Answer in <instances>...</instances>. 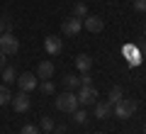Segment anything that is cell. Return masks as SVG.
Segmentation results:
<instances>
[{
  "instance_id": "1",
  "label": "cell",
  "mask_w": 146,
  "mask_h": 134,
  "mask_svg": "<svg viewBox=\"0 0 146 134\" xmlns=\"http://www.w3.org/2000/svg\"><path fill=\"white\" fill-rule=\"evenodd\" d=\"M134 112H136V103H134V100L122 98L119 103L112 105V115H115V117H119V119H129V117H134Z\"/></svg>"
},
{
  "instance_id": "2",
  "label": "cell",
  "mask_w": 146,
  "mask_h": 134,
  "mask_svg": "<svg viewBox=\"0 0 146 134\" xmlns=\"http://www.w3.org/2000/svg\"><path fill=\"white\" fill-rule=\"evenodd\" d=\"M78 95L71 93V90H66V93H61L56 98V110H61V112H73V110L78 107Z\"/></svg>"
},
{
  "instance_id": "3",
  "label": "cell",
  "mask_w": 146,
  "mask_h": 134,
  "mask_svg": "<svg viewBox=\"0 0 146 134\" xmlns=\"http://www.w3.org/2000/svg\"><path fill=\"white\" fill-rule=\"evenodd\" d=\"M0 51L5 54H17L20 51V41H17V37L12 34V32H5V34H0Z\"/></svg>"
},
{
  "instance_id": "4",
  "label": "cell",
  "mask_w": 146,
  "mask_h": 134,
  "mask_svg": "<svg viewBox=\"0 0 146 134\" xmlns=\"http://www.w3.org/2000/svg\"><path fill=\"white\" fill-rule=\"evenodd\" d=\"M78 103L83 105H95L98 103V88L95 85H80V93H78Z\"/></svg>"
},
{
  "instance_id": "5",
  "label": "cell",
  "mask_w": 146,
  "mask_h": 134,
  "mask_svg": "<svg viewBox=\"0 0 146 134\" xmlns=\"http://www.w3.org/2000/svg\"><path fill=\"white\" fill-rule=\"evenodd\" d=\"M61 29H63L66 37H76L80 29H83V20H80V17H68V20H63Z\"/></svg>"
},
{
  "instance_id": "6",
  "label": "cell",
  "mask_w": 146,
  "mask_h": 134,
  "mask_svg": "<svg viewBox=\"0 0 146 134\" xmlns=\"http://www.w3.org/2000/svg\"><path fill=\"white\" fill-rule=\"evenodd\" d=\"M10 103H12V107H15L17 112H27V110L32 107V100H29V95H27L25 90H20L17 95H12Z\"/></svg>"
},
{
  "instance_id": "7",
  "label": "cell",
  "mask_w": 146,
  "mask_h": 134,
  "mask_svg": "<svg viewBox=\"0 0 146 134\" xmlns=\"http://www.w3.org/2000/svg\"><path fill=\"white\" fill-rule=\"evenodd\" d=\"M83 27L88 32H93V34H98V32H102L105 22H102V17H98V15H85L83 17Z\"/></svg>"
},
{
  "instance_id": "8",
  "label": "cell",
  "mask_w": 146,
  "mask_h": 134,
  "mask_svg": "<svg viewBox=\"0 0 146 134\" xmlns=\"http://www.w3.org/2000/svg\"><path fill=\"white\" fill-rule=\"evenodd\" d=\"M17 85H20V90L29 93V90L36 88V76L34 73H22V76H17Z\"/></svg>"
},
{
  "instance_id": "9",
  "label": "cell",
  "mask_w": 146,
  "mask_h": 134,
  "mask_svg": "<svg viewBox=\"0 0 146 134\" xmlns=\"http://www.w3.org/2000/svg\"><path fill=\"white\" fill-rule=\"evenodd\" d=\"M61 47H63V41L58 39V37H54V34L44 39V49H46V54H51V56L61 54Z\"/></svg>"
},
{
  "instance_id": "10",
  "label": "cell",
  "mask_w": 146,
  "mask_h": 134,
  "mask_svg": "<svg viewBox=\"0 0 146 134\" xmlns=\"http://www.w3.org/2000/svg\"><path fill=\"white\" fill-rule=\"evenodd\" d=\"M51 76H54V63H51V61H42L39 66H36V78H44V81H49Z\"/></svg>"
},
{
  "instance_id": "11",
  "label": "cell",
  "mask_w": 146,
  "mask_h": 134,
  "mask_svg": "<svg viewBox=\"0 0 146 134\" xmlns=\"http://www.w3.org/2000/svg\"><path fill=\"white\" fill-rule=\"evenodd\" d=\"M76 68L83 71V73H88L90 68H93V59H90L88 54H78V56H76Z\"/></svg>"
},
{
  "instance_id": "12",
  "label": "cell",
  "mask_w": 146,
  "mask_h": 134,
  "mask_svg": "<svg viewBox=\"0 0 146 134\" xmlns=\"http://www.w3.org/2000/svg\"><path fill=\"white\" fill-rule=\"evenodd\" d=\"M110 115H112V105H110V103H95V117L107 119Z\"/></svg>"
},
{
  "instance_id": "13",
  "label": "cell",
  "mask_w": 146,
  "mask_h": 134,
  "mask_svg": "<svg viewBox=\"0 0 146 134\" xmlns=\"http://www.w3.org/2000/svg\"><path fill=\"white\" fill-rule=\"evenodd\" d=\"M122 98H124V93H122V88H119V85H115V88H110V95H107V103H110V105H115V103H119Z\"/></svg>"
},
{
  "instance_id": "14",
  "label": "cell",
  "mask_w": 146,
  "mask_h": 134,
  "mask_svg": "<svg viewBox=\"0 0 146 134\" xmlns=\"http://www.w3.org/2000/svg\"><path fill=\"white\" fill-rule=\"evenodd\" d=\"M63 88H68V90H73V88H80V78H78V76H73V73L63 76Z\"/></svg>"
},
{
  "instance_id": "15",
  "label": "cell",
  "mask_w": 146,
  "mask_h": 134,
  "mask_svg": "<svg viewBox=\"0 0 146 134\" xmlns=\"http://www.w3.org/2000/svg\"><path fill=\"white\" fill-rule=\"evenodd\" d=\"M71 115H73V122H76V124H85V122H88V112H85V107H83V110L76 107Z\"/></svg>"
},
{
  "instance_id": "16",
  "label": "cell",
  "mask_w": 146,
  "mask_h": 134,
  "mask_svg": "<svg viewBox=\"0 0 146 134\" xmlns=\"http://www.w3.org/2000/svg\"><path fill=\"white\" fill-rule=\"evenodd\" d=\"M3 78H5V85H7V83L17 81V71L12 66H5V68H3Z\"/></svg>"
},
{
  "instance_id": "17",
  "label": "cell",
  "mask_w": 146,
  "mask_h": 134,
  "mask_svg": "<svg viewBox=\"0 0 146 134\" xmlns=\"http://www.w3.org/2000/svg\"><path fill=\"white\" fill-rule=\"evenodd\" d=\"M88 15V5L85 3H76L73 5V17H85Z\"/></svg>"
},
{
  "instance_id": "18",
  "label": "cell",
  "mask_w": 146,
  "mask_h": 134,
  "mask_svg": "<svg viewBox=\"0 0 146 134\" xmlns=\"http://www.w3.org/2000/svg\"><path fill=\"white\" fill-rule=\"evenodd\" d=\"M10 100H12V95L7 90V85H0V105H7Z\"/></svg>"
},
{
  "instance_id": "19",
  "label": "cell",
  "mask_w": 146,
  "mask_h": 134,
  "mask_svg": "<svg viewBox=\"0 0 146 134\" xmlns=\"http://www.w3.org/2000/svg\"><path fill=\"white\" fill-rule=\"evenodd\" d=\"M5 32H12V22L7 17H0V34H5Z\"/></svg>"
},
{
  "instance_id": "20",
  "label": "cell",
  "mask_w": 146,
  "mask_h": 134,
  "mask_svg": "<svg viewBox=\"0 0 146 134\" xmlns=\"http://www.w3.org/2000/svg\"><path fill=\"white\" fill-rule=\"evenodd\" d=\"M42 129H44V132H54V119L44 115V117H42Z\"/></svg>"
},
{
  "instance_id": "21",
  "label": "cell",
  "mask_w": 146,
  "mask_h": 134,
  "mask_svg": "<svg viewBox=\"0 0 146 134\" xmlns=\"http://www.w3.org/2000/svg\"><path fill=\"white\" fill-rule=\"evenodd\" d=\"M39 88H42V93H46V95H51L54 90H56V85H54L51 81H44V83H42V85H39Z\"/></svg>"
},
{
  "instance_id": "22",
  "label": "cell",
  "mask_w": 146,
  "mask_h": 134,
  "mask_svg": "<svg viewBox=\"0 0 146 134\" xmlns=\"http://www.w3.org/2000/svg\"><path fill=\"white\" fill-rule=\"evenodd\" d=\"M20 134H39V127H34V124H25Z\"/></svg>"
},
{
  "instance_id": "23",
  "label": "cell",
  "mask_w": 146,
  "mask_h": 134,
  "mask_svg": "<svg viewBox=\"0 0 146 134\" xmlns=\"http://www.w3.org/2000/svg\"><path fill=\"white\" fill-rule=\"evenodd\" d=\"M134 10L136 12H146V0H134Z\"/></svg>"
},
{
  "instance_id": "24",
  "label": "cell",
  "mask_w": 146,
  "mask_h": 134,
  "mask_svg": "<svg viewBox=\"0 0 146 134\" xmlns=\"http://www.w3.org/2000/svg\"><path fill=\"white\" fill-rule=\"evenodd\" d=\"M80 85H93V78H90L88 73H83V78H80Z\"/></svg>"
},
{
  "instance_id": "25",
  "label": "cell",
  "mask_w": 146,
  "mask_h": 134,
  "mask_svg": "<svg viewBox=\"0 0 146 134\" xmlns=\"http://www.w3.org/2000/svg\"><path fill=\"white\" fill-rule=\"evenodd\" d=\"M54 134H66V127H63V124H58V127L54 124Z\"/></svg>"
},
{
  "instance_id": "26",
  "label": "cell",
  "mask_w": 146,
  "mask_h": 134,
  "mask_svg": "<svg viewBox=\"0 0 146 134\" xmlns=\"http://www.w3.org/2000/svg\"><path fill=\"white\" fill-rule=\"evenodd\" d=\"M3 68H5V54L0 51V73H3Z\"/></svg>"
},
{
  "instance_id": "27",
  "label": "cell",
  "mask_w": 146,
  "mask_h": 134,
  "mask_svg": "<svg viewBox=\"0 0 146 134\" xmlns=\"http://www.w3.org/2000/svg\"><path fill=\"white\" fill-rule=\"evenodd\" d=\"M141 56L146 59V39H144V44H141Z\"/></svg>"
},
{
  "instance_id": "28",
  "label": "cell",
  "mask_w": 146,
  "mask_h": 134,
  "mask_svg": "<svg viewBox=\"0 0 146 134\" xmlns=\"http://www.w3.org/2000/svg\"><path fill=\"white\" fill-rule=\"evenodd\" d=\"M144 134H146V124H144Z\"/></svg>"
},
{
  "instance_id": "29",
  "label": "cell",
  "mask_w": 146,
  "mask_h": 134,
  "mask_svg": "<svg viewBox=\"0 0 146 134\" xmlns=\"http://www.w3.org/2000/svg\"><path fill=\"white\" fill-rule=\"evenodd\" d=\"M144 32H146V25H144Z\"/></svg>"
},
{
  "instance_id": "30",
  "label": "cell",
  "mask_w": 146,
  "mask_h": 134,
  "mask_svg": "<svg viewBox=\"0 0 146 134\" xmlns=\"http://www.w3.org/2000/svg\"><path fill=\"white\" fill-rule=\"evenodd\" d=\"M100 134H102V132H100Z\"/></svg>"
}]
</instances>
